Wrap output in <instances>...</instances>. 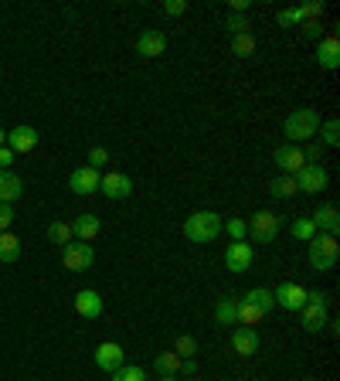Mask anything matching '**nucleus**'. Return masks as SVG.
Returning <instances> with one entry per match:
<instances>
[{
    "instance_id": "8fccbe9b",
    "label": "nucleus",
    "mask_w": 340,
    "mask_h": 381,
    "mask_svg": "<svg viewBox=\"0 0 340 381\" xmlns=\"http://www.w3.org/2000/svg\"><path fill=\"white\" fill-rule=\"evenodd\" d=\"M218 381H231V378H218Z\"/></svg>"
},
{
    "instance_id": "39448f33",
    "label": "nucleus",
    "mask_w": 340,
    "mask_h": 381,
    "mask_svg": "<svg viewBox=\"0 0 340 381\" xmlns=\"http://www.w3.org/2000/svg\"><path fill=\"white\" fill-rule=\"evenodd\" d=\"M96 262V249L89 242H75L71 239L69 245H61V266L71 269V272H82Z\"/></svg>"
},
{
    "instance_id": "4be33fe9",
    "label": "nucleus",
    "mask_w": 340,
    "mask_h": 381,
    "mask_svg": "<svg viewBox=\"0 0 340 381\" xmlns=\"http://www.w3.org/2000/svg\"><path fill=\"white\" fill-rule=\"evenodd\" d=\"M99 228H102V222L96 218V214H79V218L71 222V239L92 242L96 235H99Z\"/></svg>"
},
{
    "instance_id": "3c124183",
    "label": "nucleus",
    "mask_w": 340,
    "mask_h": 381,
    "mask_svg": "<svg viewBox=\"0 0 340 381\" xmlns=\"http://www.w3.org/2000/svg\"><path fill=\"white\" fill-rule=\"evenodd\" d=\"M184 381H198V378H184Z\"/></svg>"
},
{
    "instance_id": "c9c22d12",
    "label": "nucleus",
    "mask_w": 340,
    "mask_h": 381,
    "mask_svg": "<svg viewBox=\"0 0 340 381\" xmlns=\"http://www.w3.org/2000/svg\"><path fill=\"white\" fill-rule=\"evenodd\" d=\"M313 235H316V228H313V222H310V218H299V222H293V239L310 242Z\"/></svg>"
},
{
    "instance_id": "5701e85b",
    "label": "nucleus",
    "mask_w": 340,
    "mask_h": 381,
    "mask_svg": "<svg viewBox=\"0 0 340 381\" xmlns=\"http://www.w3.org/2000/svg\"><path fill=\"white\" fill-rule=\"evenodd\" d=\"M21 259V239L14 232H0V262H17Z\"/></svg>"
},
{
    "instance_id": "f03ea898",
    "label": "nucleus",
    "mask_w": 340,
    "mask_h": 381,
    "mask_svg": "<svg viewBox=\"0 0 340 381\" xmlns=\"http://www.w3.org/2000/svg\"><path fill=\"white\" fill-rule=\"evenodd\" d=\"M320 113L316 109H310V106H299V109H293V113L286 116L283 123V133L289 137V143H303V140H313L316 137V129H320Z\"/></svg>"
},
{
    "instance_id": "de8ad7c7",
    "label": "nucleus",
    "mask_w": 340,
    "mask_h": 381,
    "mask_svg": "<svg viewBox=\"0 0 340 381\" xmlns=\"http://www.w3.org/2000/svg\"><path fill=\"white\" fill-rule=\"evenodd\" d=\"M160 381H181L177 375H160Z\"/></svg>"
},
{
    "instance_id": "79ce46f5",
    "label": "nucleus",
    "mask_w": 340,
    "mask_h": 381,
    "mask_svg": "<svg viewBox=\"0 0 340 381\" xmlns=\"http://www.w3.org/2000/svg\"><path fill=\"white\" fill-rule=\"evenodd\" d=\"M320 154H324V147H320V143H310V147L303 150V160H306V164H320Z\"/></svg>"
},
{
    "instance_id": "aec40b11",
    "label": "nucleus",
    "mask_w": 340,
    "mask_h": 381,
    "mask_svg": "<svg viewBox=\"0 0 340 381\" xmlns=\"http://www.w3.org/2000/svg\"><path fill=\"white\" fill-rule=\"evenodd\" d=\"M24 194V181L14 170H0V204H14Z\"/></svg>"
},
{
    "instance_id": "2eb2a0df",
    "label": "nucleus",
    "mask_w": 340,
    "mask_h": 381,
    "mask_svg": "<svg viewBox=\"0 0 340 381\" xmlns=\"http://www.w3.org/2000/svg\"><path fill=\"white\" fill-rule=\"evenodd\" d=\"M310 222H313V228H316V232H324V235H334V239H337V232H340L337 204H320V208L310 214Z\"/></svg>"
},
{
    "instance_id": "9d476101",
    "label": "nucleus",
    "mask_w": 340,
    "mask_h": 381,
    "mask_svg": "<svg viewBox=\"0 0 340 381\" xmlns=\"http://www.w3.org/2000/svg\"><path fill=\"white\" fill-rule=\"evenodd\" d=\"M99 191L109 201H123V198H129V194H133V181H129V174H119V170H113V174H102Z\"/></svg>"
},
{
    "instance_id": "58836bf2",
    "label": "nucleus",
    "mask_w": 340,
    "mask_h": 381,
    "mask_svg": "<svg viewBox=\"0 0 340 381\" xmlns=\"http://www.w3.org/2000/svg\"><path fill=\"white\" fill-rule=\"evenodd\" d=\"M299 31H303V38H310V41H320V38H324L320 21H303V24H299Z\"/></svg>"
},
{
    "instance_id": "f3484780",
    "label": "nucleus",
    "mask_w": 340,
    "mask_h": 381,
    "mask_svg": "<svg viewBox=\"0 0 340 381\" xmlns=\"http://www.w3.org/2000/svg\"><path fill=\"white\" fill-rule=\"evenodd\" d=\"M75 313H79L82 320L102 317V297L96 290H79V293H75Z\"/></svg>"
},
{
    "instance_id": "b1692460",
    "label": "nucleus",
    "mask_w": 340,
    "mask_h": 381,
    "mask_svg": "<svg viewBox=\"0 0 340 381\" xmlns=\"http://www.w3.org/2000/svg\"><path fill=\"white\" fill-rule=\"evenodd\" d=\"M245 303H252V307H259L262 313H272L276 310V300H272V290H266V286H255V290H249L245 293Z\"/></svg>"
},
{
    "instance_id": "dca6fc26",
    "label": "nucleus",
    "mask_w": 340,
    "mask_h": 381,
    "mask_svg": "<svg viewBox=\"0 0 340 381\" xmlns=\"http://www.w3.org/2000/svg\"><path fill=\"white\" fill-rule=\"evenodd\" d=\"M167 51V34L164 31H143L136 38V55L140 58H156Z\"/></svg>"
},
{
    "instance_id": "bb28decb",
    "label": "nucleus",
    "mask_w": 340,
    "mask_h": 381,
    "mask_svg": "<svg viewBox=\"0 0 340 381\" xmlns=\"http://www.w3.org/2000/svg\"><path fill=\"white\" fill-rule=\"evenodd\" d=\"M316 133H324V137H320V147H340V119L337 116L324 119Z\"/></svg>"
},
{
    "instance_id": "f704fd0d",
    "label": "nucleus",
    "mask_w": 340,
    "mask_h": 381,
    "mask_svg": "<svg viewBox=\"0 0 340 381\" xmlns=\"http://www.w3.org/2000/svg\"><path fill=\"white\" fill-rule=\"evenodd\" d=\"M276 21H279V28H296V24H303V14H299V7H286L276 14Z\"/></svg>"
},
{
    "instance_id": "20e7f679",
    "label": "nucleus",
    "mask_w": 340,
    "mask_h": 381,
    "mask_svg": "<svg viewBox=\"0 0 340 381\" xmlns=\"http://www.w3.org/2000/svg\"><path fill=\"white\" fill-rule=\"evenodd\" d=\"M279 225H283V218L276 212H255L249 222H245V228H249V239L255 242V245H269L276 235H279Z\"/></svg>"
},
{
    "instance_id": "7c9ffc66",
    "label": "nucleus",
    "mask_w": 340,
    "mask_h": 381,
    "mask_svg": "<svg viewBox=\"0 0 340 381\" xmlns=\"http://www.w3.org/2000/svg\"><path fill=\"white\" fill-rule=\"evenodd\" d=\"M231 55H239V58L255 55V38L252 34H235V38H231Z\"/></svg>"
},
{
    "instance_id": "393cba45",
    "label": "nucleus",
    "mask_w": 340,
    "mask_h": 381,
    "mask_svg": "<svg viewBox=\"0 0 340 381\" xmlns=\"http://www.w3.org/2000/svg\"><path fill=\"white\" fill-rule=\"evenodd\" d=\"M269 194L276 201L293 198V194H296V181H293V177H286V174H279V177H272V181H269Z\"/></svg>"
},
{
    "instance_id": "a19ab883",
    "label": "nucleus",
    "mask_w": 340,
    "mask_h": 381,
    "mask_svg": "<svg viewBox=\"0 0 340 381\" xmlns=\"http://www.w3.org/2000/svg\"><path fill=\"white\" fill-rule=\"evenodd\" d=\"M11 225H14V208L0 204V232H11Z\"/></svg>"
},
{
    "instance_id": "ddd939ff",
    "label": "nucleus",
    "mask_w": 340,
    "mask_h": 381,
    "mask_svg": "<svg viewBox=\"0 0 340 381\" xmlns=\"http://www.w3.org/2000/svg\"><path fill=\"white\" fill-rule=\"evenodd\" d=\"M259 330L255 327H235L231 330V351L239 354V357H252L255 351H259Z\"/></svg>"
},
{
    "instance_id": "a18cd8bd",
    "label": "nucleus",
    "mask_w": 340,
    "mask_h": 381,
    "mask_svg": "<svg viewBox=\"0 0 340 381\" xmlns=\"http://www.w3.org/2000/svg\"><path fill=\"white\" fill-rule=\"evenodd\" d=\"M181 371H184V378H194V375H198V361H194V357H184V361H181Z\"/></svg>"
},
{
    "instance_id": "4c0bfd02",
    "label": "nucleus",
    "mask_w": 340,
    "mask_h": 381,
    "mask_svg": "<svg viewBox=\"0 0 340 381\" xmlns=\"http://www.w3.org/2000/svg\"><path fill=\"white\" fill-rule=\"evenodd\" d=\"M102 164H109V150H106V147H92V150H89V164H85V167L102 170Z\"/></svg>"
},
{
    "instance_id": "49530a36",
    "label": "nucleus",
    "mask_w": 340,
    "mask_h": 381,
    "mask_svg": "<svg viewBox=\"0 0 340 381\" xmlns=\"http://www.w3.org/2000/svg\"><path fill=\"white\" fill-rule=\"evenodd\" d=\"M0 147H7V129H0Z\"/></svg>"
},
{
    "instance_id": "c756f323",
    "label": "nucleus",
    "mask_w": 340,
    "mask_h": 381,
    "mask_svg": "<svg viewBox=\"0 0 340 381\" xmlns=\"http://www.w3.org/2000/svg\"><path fill=\"white\" fill-rule=\"evenodd\" d=\"M109 378L113 381H146V371H143L140 365H123V367H116Z\"/></svg>"
},
{
    "instance_id": "72a5a7b5",
    "label": "nucleus",
    "mask_w": 340,
    "mask_h": 381,
    "mask_svg": "<svg viewBox=\"0 0 340 381\" xmlns=\"http://www.w3.org/2000/svg\"><path fill=\"white\" fill-rule=\"evenodd\" d=\"M221 232H228V235H231V242H245V235H249V228H245V218H228Z\"/></svg>"
},
{
    "instance_id": "412c9836",
    "label": "nucleus",
    "mask_w": 340,
    "mask_h": 381,
    "mask_svg": "<svg viewBox=\"0 0 340 381\" xmlns=\"http://www.w3.org/2000/svg\"><path fill=\"white\" fill-rule=\"evenodd\" d=\"M214 324L218 327H235L239 324V297H221L214 303Z\"/></svg>"
},
{
    "instance_id": "37998d69",
    "label": "nucleus",
    "mask_w": 340,
    "mask_h": 381,
    "mask_svg": "<svg viewBox=\"0 0 340 381\" xmlns=\"http://www.w3.org/2000/svg\"><path fill=\"white\" fill-rule=\"evenodd\" d=\"M14 150L11 147H0V170H11V164H14Z\"/></svg>"
},
{
    "instance_id": "09e8293b",
    "label": "nucleus",
    "mask_w": 340,
    "mask_h": 381,
    "mask_svg": "<svg viewBox=\"0 0 340 381\" xmlns=\"http://www.w3.org/2000/svg\"><path fill=\"white\" fill-rule=\"evenodd\" d=\"M303 381H320V378H303Z\"/></svg>"
},
{
    "instance_id": "cd10ccee",
    "label": "nucleus",
    "mask_w": 340,
    "mask_h": 381,
    "mask_svg": "<svg viewBox=\"0 0 340 381\" xmlns=\"http://www.w3.org/2000/svg\"><path fill=\"white\" fill-rule=\"evenodd\" d=\"M266 320V313L259 310V307H252V303H245V300L239 297V324L241 327H255Z\"/></svg>"
},
{
    "instance_id": "ea45409f",
    "label": "nucleus",
    "mask_w": 340,
    "mask_h": 381,
    "mask_svg": "<svg viewBox=\"0 0 340 381\" xmlns=\"http://www.w3.org/2000/svg\"><path fill=\"white\" fill-rule=\"evenodd\" d=\"M164 14H170V17L187 14V0H164Z\"/></svg>"
},
{
    "instance_id": "2f4dec72",
    "label": "nucleus",
    "mask_w": 340,
    "mask_h": 381,
    "mask_svg": "<svg viewBox=\"0 0 340 381\" xmlns=\"http://www.w3.org/2000/svg\"><path fill=\"white\" fill-rule=\"evenodd\" d=\"M174 354H177L181 361H184V357H194V354H198V340L191 337V334H181V337L174 340Z\"/></svg>"
},
{
    "instance_id": "f8f14e48",
    "label": "nucleus",
    "mask_w": 340,
    "mask_h": 381,
    "mask_svg": "<svg viewBox=\"0 0 340 381\" xmlns=\"http://www.w3.org/2000/svg\"><path fill=\"white\" fill-rule=\"evenodd\" d=\"M252 245L249 242H231L225 249V269L228 272H249V266H252Z\"/></svg>"
},
{
    "instance_id": "0eeeda50",
    "label": "nucleus",
    "mask_w": 340,
    "mask_h": 381,
    "mask_svg": "<svg viewBox=\"0 0 340 381\" xmlns=\"http://www.w3.org/2000/svg\"><path fill=\"white\" fill-rule=\"evenodd\" d=\"M272 300H276V307H283L289 313H299L306 307V290L299 286V282H279L276 290H272Z\"/></svg>"
},
{
    "instance_id": "9b49d317",
    "label": "nucleus",
    "mask_w": 340,
    "mask_h": 381,
    "mask_svg": "<svg viewBox=\"0 0 340 381\" xmlns=\"http://www.w3.org/2000/svg\"><path fill=\"white\" fill-rule=\"evenodd\" d=\"M313 58H316V65L326 71L340 69V38L337 34H324V38L316 41V55Z\"/></svg>"
},
{
    "instance_id": "7ed1b4c3",
    "label": "nucleus",
    "mask_w": 340,
    "mask_h": 381,
    "mask_svg": "<svg viewBox=\"0 0 340 381\" xmlns=\"http://www.w3.org/2000/svg\"><path fill=\"white\" fill-rule=\"evenodd\" d=\"M306 259H310V266L316 269V272H330L340 259L337 239H334V235H324V232H316V235L306 242Z\"/></svg>"
},
{
    "instance_id": "c03bdc74",
    "label": "nucleus",
    "mask_w": 340,
    "mask_h": 381,
    "mask_svg": "<svg viewBox=\"0 0 340 381\" xmlns=\"http://www.w3.org/2000/svg\"><path fill=\"white\" fill-rule=\"evenodd\" d=\"M252 7V0H228V14H245Z\"/></svg>"
},
{
    "instance_id": "4468645a",
    "label": "nucleus",
    "mask_w": 340,
    "mask_h": 381,
    "mask_svg": "<svg viewBox=\"0 0 340 381\" xmlns=\"http://www.w3.org/2000/svg\"><path fill=\"white\" fill-rule=\"evenodd\" d=\"M99 181H102V174L99 170H92V167H79V170H71V177H69V187L75 191V194H96L99 191Z\"/></svg>"
},
{
    "instance_id": "a878e982",
    "label": "nucleus",
    "mask_w": 340,
    "mask_h": 381,
    "mask_svg": "<svg viewBox=\"0 0 340 381\" xmlns=\"http://www.w3.org/2000/svg\"><path fill=\"white\" fill-rule=\"evenodd\" d=\"M154 367H156V375H177V371H181V357L174 351H156Z\"/></svg>"
},
{
    "instance_id": "6ab92c4d",
    "label": "nucleus",
    "mask_w": 340,
    "mask_h": 381,
    "mask_svg": "<svg viewBox=\"0 0 340 381\" xmlns=\"http://www.w3.org/2000/svg\"><path fill=\"white\" fill-rule=\"evenodd\" d=\"M7 147L14 150V154H31L34 147H38V129L34 127H14L7 133Z\"/></svg>"
},
{
    "instance_id": "423d86ee",
    "label": "nucleus",
    "mask_w": 340,
    "mask_h": 381,
    "mask_svg": "<svg viewBox=\"0 0 340 381\" xmlns=\"http://www.w3.org/2000/svg\"><path fill=\"white\" fill-rule=\"evenodd\" d=\"M293 181H296L299 194H320V191H326L330 177H326V170L320 167V164H306L303 170H296V174H293Z\"/></svg>"
},
{
    "instance_id": "e433bc0d",
    "label": "nucleus",
    "mask_w": 340,
    "mask_h": 381,
    "mask_svg": "<svg viewBox=\"0 0 340 381\" xmlns=\"http://www.w3.org/2000/svg\"><path fill=\"white\" fill-rule=\"evenodd\" d=\"M324 11H326L324 0H310V4H303V7H299L303 21H320V17H324Z\"/></svg>"
},
{
    "instance_id": "c85d7f7f",
    "label": "nucleus",
    "mask_w": 340,
    "mask_h": 381,
    "mask_svg": "<svg viewBox=\"0 0 340 381\" xmlns=\"http://www.w3.org/2000/svg\"><path fill=\"white\" fill-rule=\"evenodd\" d=\"M48 242H51V245H69L71 242L69 222H51V225H48Z\"/></svg>"
},
{
    "instance_id": "f257e3e1",
    "label": "nucleus",
    "mask_w": 340,
    "mask_h": 381,
    "mask_svg": "<svg viewBox=\"0 0 340 381\" xmlns=\"http://www.w3.org/2000/svg\"><path fill=\"white\" fill-rule=\"evenodd\" d=\"M221 228H225V222L218 212H194L184 218V239L194 245H208L221 235Z\"/></svg>"
},
{
    "instance_id": "1a4fd4ad",
    "label": "nucleus",
    "mask_w": 340,
    "mask_h": 381,
    "mask_svg": "<svg viewBox=\"0 0 340 381\" xmlns=\"http://www.w3.org/2000/svg\"><path fill=\"white\" fill-rule=\"evenodd\" d=\"M126 365V351L116 344V340H102L99 347H96V367L106 371V375H113L116 367Z\"/></svg>"
},
{
    "instance_id": "6e6552de",
    "label": "nucleus",
    "mask_w": 340,
    "mask_h": 381,
    "mask_svg": "<svg viewBox=\"0 0 340 381\" xmlns=\"http://www.w3.org/2000/svg\"><path fill=\"white\" fill-rule=\"evenodd\" d=\"M272 164L283 170L286 177H293L296 170L306 167V160H303V147H296V143H283V147H276V150H272Z\"/></svg>"
},
{
    "instance_id": "a211bd4d",
    "label": "nucleus",
    "mask_w": 340,
    "mask_h": 381,
    "mask_svg": "<svg viewBox=\"0 0 340 381\" xmlns=\"http://www.w3.org/2000/svg\"><path fill=\"white\" fill-rule=\"evenodd\" d=\"M326 320H330V317H326L324 303H306V307L299 310V327H303L306 334H320L326 327Z\"/></svg>"
},
{
    "instance_id": "473e14b6",
    "label": "nucleus",
    "mask_w": 340,
    "mask_h": 381,
    "mask_svg": "<svg viewBox=\"0 0 340 381\" xmlns=\"http://www.w3.org/2000/svg\"><path fill=\"white\" fill-rule=\"evenodd\" d=\"M249 28H252V24H249V17L245 14H228L225 17V31L231 34V38H235V34H249Z\"/></svg>"
}]
</instances>
